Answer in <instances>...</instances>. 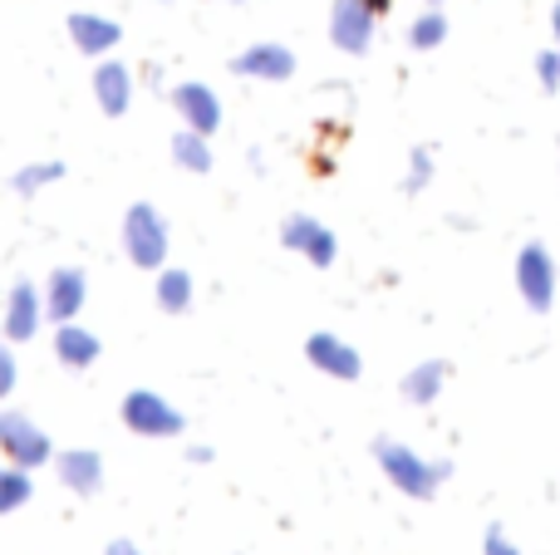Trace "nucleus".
Masks as SVG:
<instances>
[{"instance_id":"nucleus-1","label":"nucleus","mask_w":560,"mask_h":555,"mask_svg":"<svg viewBox=\"0 0 560 555\" xmlns=\"http://www.w3.org/2000/svg\"><path fill=\"white\" fill-rule=\"evenodd\" d=\"M374 462L384 468V477L413 501H433L443 477H453V462H428V458H418L408 442H394V438H374Z\"/></svg>"},{"instance_id":"nucleus-2","label":"nucleus","mask_w":560,"mask_h":555,"mask_svg":"<svg viewBox=\"0 0 560 555\" xmlns=\"http://www.w3.org/2000/svg\"><path fill=\"white\" fill-rule=\"evenodd\" d=\"M118 236H124V256L138 265V271L158 275L167 265V251H173V232H167V216L158 212L153 202H133L124 212V226H118Z\"/></svg>"},{"instance_id":"nucleus-3","label":"nucleus","mask_w":560,"mask_h":555,"mask_svg":"<svg viewBox=\"0 0 560 555\" xmlns=\"http://www.w3.org/2000/svg\"><path fill=\"white\" fill-rule=\"evenodd\" d=\"M118 418L138 438H183L187 433V413L158 389H128L124 403H118Z\"/></svg>"},{"instance_id":"nucleus-4","label":"nucleus","mask_w":560,"mask_h":555,"mask_svg":"<svg viewBox=\"0 0 560 555\" xmlns=\"http://www.w3.org/2000/svg\"><path fill=\"white\" fill-rule=\"evenodd\" d=\"M0 458L35 472V468H45V462H55V442H49V433L39 428L30 413L0 409Z\"/></svg>"},{"instance_id":"nucleus-5","label":"nucleus","mask_w":560,"mask_h":555,"mask_svg":"<svg viewBox=\"0 0 560 555\" xmlns=\"http://www.w3.org/2000/svg\"><path fill=\"white\" fill-rule=\"evenodd\" d=\"M280 241H285V251H295V256H305L315 271H329V265L339 261V241H335V232H329L319 216H310V212H290L285 222H280Z\"/></svg>"},{"instance_id":"nucleus-6","label":"nucleus","mask_w":560,"mask_h":555,"mask_svg":"<svg viewBox=\"0 0 560 555\" xmlns=\"http://www.w3.org/2000/svg\"><path fill=\"white\" fill-rule=\"evenodd\" d=\"M516 291H522L526 310L546 315L556 305V261L541 241H526L516 251Z\"/></svg>"},{"instance_id":"nucleus-7","label":"nucleus","mask_w":560,"mask_h":555,"mask_svg":"<svg viewBox=\"0 0 560 555\" xmlns=\"http://www.w3.org/2000/svg\"><path fill=\"white\" fill-rule=\"evenodd\" d=\"M45 324V291H35V281H15L5 291V315H0V334L10 344H30Z\"/></svg>"},{"instance_id":"nucleus-8","label":"nucleus","mask_w":560,"mask_h":555,"mask_svg":"<svg viewBox=\"0 0 560 555\" xmlns=\"http://www.w3.org/2000/svg\"><path fill=\"white\" fill-rule=\"evenodd\" d=\"M374 10L364 5V0H335L329 5V39H335V49H345V55H369V45H374Z\"/></svg>"},{"instance_id":"nucleus-9","label":"nucleus","mask_w":560,"mask_h":555,"mask_svg":"<svg viewBox=\"0 0 560 555\" xmlns=\"http://www.w3.org/2000/svg\"><path fill=\"white\" fill-rule=\"evenodd\" d=\"M84 300H89V275L79 265H59L49 271L45 281V320L49 324H69L84 315Z\"/></svg>"},{"instance_id":"nucleus-10","label":"nucleus","mask_w":560,"mask_h":555,"mask_svg":"<svg viewBox=\"0 0 560 555\" xmlns=\"http://www.w3.org/2000/svg\"><path fill=\"white\" fill-rule=\"evenodd\" d=\"M232 74L256 79V84H285L295 74V55L285 45H276V39H256L242 55H232Z\"/></svg>"},{"instance_id":"nucleus-11","label":"nucleus","mask_w":560,"mask_h":555,"mask_svg":"<svg viewBox=\"0 0 560 555\" xmlns=\"http://www.w3.org/2000/svg\"><path fill=\"white\" fill-rule=\"evenodd\" d=\"M65 29L79 55H89V59H108L124 45V25H118L114 15H98V10H74V15L65 20Z\"/></svg>"},{"instance_id":"nucleus-12","label":"nucleus","mask_w":560,"mask_h":555,"mask_svg":"<svg viewBox=\"0 0 560 555\" xmlns=\"http://www.w3.org/2000/svg\"><path fill=\"white\" fill-rule=\"evenodd\" d=\"M305 359H310V369L329 374V379H345V383H354L359 374H364L359 350L349 340H339V334H329V330L310 334V340H305Z\"/></svg>"},{"instance_id":"nucleus-13","label":"nucleus","mask_w":560,"mask_h":555,"mask_svg":"<svg viewBox=\"0 0 560 555\" xmlns=\"http://www.w3.org/2000/svg\"><path fill=\"white\" fill-rule=\"evenodd\" d=\"M173 108H177V118H183V128H197V133H207V138L222 128V98H217V88L202 84V79L177 84L173 88Z\"/></svg>"},{"instance_id":"nucleus-14","label":"nucleus","mask_w":560,"mask_h":555,"mask_svg":"<svg viewBox=\"0 0 560 555\" xmlns=\"http://www.w3.org/2000/svg\"><path fill=\"white\" fill-rule=\"evenodd\" d=\"M133 69L124 64V59H98L94 69V104L104 118H124L128 108H133Z\"/></svg>"},{"instance_id":"nucleus-15","label":"nucleus","mask_w":560,"mask_h":555,"mask_svg":"<svg viewBox=\"0 0 560 555\" xmlns=\"http://www.w3.org/2000/svg\"><path fill=\"white\" fill-rule=\"evenodd\" d=\"M55 472H59V482H65L74 497H94V492L104 487V458H98L94 448L55 452Z\"/></svg>"},{"instance_id":"nucleus-16","label":"nucleus","mask_w":560,"mask_h":555,"mask_svg":"<svg viewBox=\"0 0 560 555\" xmlns=\"http://www.w3.org/2000/svg\"><path fill=\"white\" fill-rule=\"evenodd\" d=\"M153 300L163 315H187L197 305V281L192 271H183V265H163V271L153 275Z\"/></svg>"},{"instance_id":"nucleus-17","label":"nucleus","mask_w":560,"mask_h":555,"mask_svg":"<svg viewBox=\"0 0 560 555\" xmlns=\"http://www.w3.org/2000/svg\"><path fill=\"white\" fill-rule=\"evenodd\" d=\"M98 334L94 330H84L79 320H69V324H55V359L65 364V369H89V364L98 359Z\"/></svg>"},{"instance_id":"nucleus-18","label":"nucleus","mask_w":560,"mask_h":555,"mask_svg":"<svg viewBox=\"0 0 560 555\" xmlns=\"http://www.w3.org/2000/svg\"><path fill=\"white\" fill-rule=\"evenodd\" d=\"M443 383H447V364L443 359H423V364H413V369L404 374V383H398V389H404L408 403H418V409H423V403H433L438 393H443Z\"/></svg>"},{"instance_id":"nucleus-19","label":"nucleus","mask_w":560,"mask_h":555,"mask_svg":"<svg viewBox=\"0 0 560 555\" xmlns=\"http://www.w3.org/2000/svg\"><path fill=\"white\" fill-rule=\"evenodd\" d=\"M173 163L183 167V173H212V138L197 133V128H177L173 133Z\"/></svg>"},{"instance_id":"nucleus-20","label":"nucleus","mask_w":560,"mask_h":555,"mask_svg":"<svg viewBox=\"0 0 560 555\" xmlns=\"http://www.w3.org/2000/svg\"><path fill=\"white\" fill-rule=\"evenodd\" d=\"M30 497H35V477L25 468H15V462H0V517L30 507Z\"/></svg>"},{"instance_id":"nucleus-21","label":"nucleus","mask_w":560,"mask_h":555,"mask_svg":"<svg viewBox=\"0 0 560 555\" xmlns=\"http://www.w3.org/2000/svg\"><path fill=\"white\" fill-rule=\"evenodd\" d=\"M55 182H65V163H55V157H49V163H25V167H15V177H10L15 197H39Z\"/></svg>"},{"instance_id":"nucleus-22","label":"nucleus","mask_w":560,"mask_h":555,"mask_svg":"<svg viewBox=\"0 0 560 555\" xmlns=\"http://www.w3.org/2000/svg\"><path fill=\"white\" fill-rule=\"evenodd\" d=\"M443 39H447V15L438 5H428L423 15L408 25V45H413V49H438Z\"/></svg>"},{"instance_id":"nucleus-23","label":"nucleus","mask_w":560,"mask_h":555,"mask_svg":"<svg viewBox=\"0 0 560 555\" xmlns=\"http://www.w3.org/2000/svg\"><path fill=\"white\" fill-rule=\"evenodd\" d=\"M428 182H433V153H428V147H413V157H408V177H404V192H423Z\"/></svg>"},{"instance_id":"nucleus-24","label":"nucleus","mask_w":560,"mask_h":555,"mask_svg":"<svg viewBox=\"0 0 560 555\" xmlns=\"http://www.w3.org/2000/svg\"><path fill=\"white\" fill-rule=\"evenodd\" d=\"M20 383V364H15V344L0 334V399H10Z\"/></svg>"},{"instance_id":"nucleus-25","label":"nucleus","mask_w":560,"mask_h":555,"mask_svg":"<svg viewBox=\"0 0 560 555\" xmlns=\"http://www.w3.org/2000/svg\"><path fill=\"white\" fill-rule=\"evenodd\" d=\"M536 74H541L546 94H556L560 88V49H541V55H536Z\"/></svg>"},{"instance_id":"nucleus-26","label":"nucleus","mask_w":560,"mask_h":555,"mask_svg":"<svg viewBox=\"0 0 560 555\" xmlns=\"http://www.w3.org/2000/svg\"><path fill=\"white\" fill-rule=\"evenodd\" d=\"M482 555H522L506 541V531L502 527H487V536H482Z\"/></svg>"},{"instance_id":"nucleus-27","label":"nucleus","mask_w":560,"mask_h":555,"mask_svg":"<svg viewBox=\"0 0 560 555\" xmlns=\"http://www.w3.org/2000/svg\"><path fill=\"white\" fill-rule=\"evenodd\" d=\"M104 555H143V546H138V541H128V536H118V541H108Z\"/></svg>"},{"instance_id":"nucleus-28","label":"nucleus","mask_w":560,"mask_h":555,"mask_svg":"<svg viewBox=\"0 0 560 555\" xmlns=\"http://www.w3.org/2000/svg\"><path fill=\"white\" fill-rule=\"evenodd\" d=\"M187 462H212V448H202V442H197V448H187Z\"/></svg>"},{"instance_id":"nucleus-29","label":"nucleus","mask_w":560,"mask_h":555,"mask_svg":"<svg viewBox=\"0 0 560 555\" xmlns=\"http://www.w3.org/2000/svg\"><path fill=\"white\" fill-rule=\"evenodd\" d=\"M369 10H374V15H384V10H394V0H364Z\"/></svg>"},{"instance_id":"nucleus-30","label":"nucleus","mask_w":560,"mask_h":555,"mask_svg":"<svg viewBox=\"0 0 560 555\" xmlns=\"http://www.w3.org/2000/svg\"><path fill=\"white\" fill-rule=\"evenodd\" d=\"M551 29H556V49H560V0H556V10H551Z\"/></svg>"},{"instance_id":"nucleus-31","label":"nucleus","mask_w":560,"mask_h":555,"mask_svg":"<svg viewBox=\"0 0 560 555\" xmlns=\"http://www.w3.org/2000/svg\"><path fill=\"white\" fill-rule=\"evenodd\" d=\"M153 5H173V0H153Z\"/></svg>"},{"instance_id":"nucleus-32","label":"nucleus","mask_w":560,"mask_h":555,"mask_svg":"<svg viewBox=\"0 0 560 555\" xmlns=\"http://www.w3.org/2000/svg\"><path fill=\"white\" fill-rule=\"evenodd\" d=\"M428 5H443V0H428Z\"/></svg>"},{"instance_id":"nucleus-33","label":"nucleus","mask_w":560,"mask_h":555,"mask_svg":"<svg viewBox=\"0 0 560 555\" xmlns=\"http://www.w3.org/2000/svg\"><path fill=\"white\" fill-rule=\"evenodd\" d=\"M232 5H242V0H232Z\"/></svg>"}]
</instances>
